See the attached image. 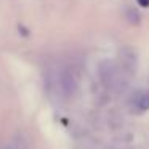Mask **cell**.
<instances>
[{
	"label": "cell",
	"mask_w": 149,
	"mask_h": 149,
	"mask_svg": "<svg viewBox=\"0 0 149 149\" xmlns=\"http://www.w3.org/2000/svg\"><path fill=\"white\" fill-rule=\"evenodd\" d=\"M138 3L141 7H149V0H138Z\"/></svg>",
	"instance_id": "7a4b0ae2"
},
{
	"label": "cell",
	"mask_w": 149,
	"mask_h": 149,
	"mask_svg": "<svg viewBox=\"0 0 149 149\" xmlns=\"http://www.w3.org/2000/svg\"><path fill=\"white\" fill-rule=\"evenodd\" d=\"M59 88H61L64 96H72L77 91V80L72 75V72L69 71H63L59 74Z\"/></svg>",
	"instance_id": "6da1fadb"
}]
</instances>
